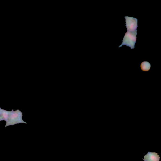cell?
I'll list each match as a JSON object with an SVG mask.
<instances>
[{"instance_id":"obj_1","label":"cell","mask_w":161,"mask_h":161,"mask_svg":"<svg viewBox=\"0 0 161 161\" xmlns=\"http://www.w3.org/2000/svg\"><path fill=\"white\" fill-rule=\"evenodd\" d=\"M137 32V30L132 32L127 31V33L125 34L122 44L119 48L126 45L130 47L131 49H134L136 42Z\"/></svg>"},{"instance_id":"obj_2","label":"cell","mask_w":161,"mask_h":161,"mask_svg":"<svg viewBox=\"0 0 161 161\" xmlns=\"http://www.w3.org/2000/svg\"><path fill=\"white\" fill-rule=\"evenodd\" d=\"M126 19V26L128 31L129 32H133L137 30L138 25V20L135 18L125 16Z\"/></svg>"},{"instance_id":"obj_3","label":"cell","mask_w":161,"mask_h":161,"mask_svg":"<svg viewBox=\"0 0 161 161\" xmlns=\"http://www.w3.org/2000/svg\"><path fill=\"white\" fill-rule=\"evenodd\" d=\"M145 159H142L145 161H159L160 157L158 154L155 152H148L144 156Z\"/></svg>"},{"instance_id":"obj_4","label":"cell","mask_w":161,"mask_h":161,"mask_svg":"<svg viewBox=\"0 0 161 161\" xmlns=\"http://www.w3.org/2000/svg\"><path fill=\"white\" fill-rule=\"evenodd\" d=\"M140 67L141 70L144 71H148L150 69L151 65L147 61H144L141 64Z\"/></svg>"}]
</instances>
